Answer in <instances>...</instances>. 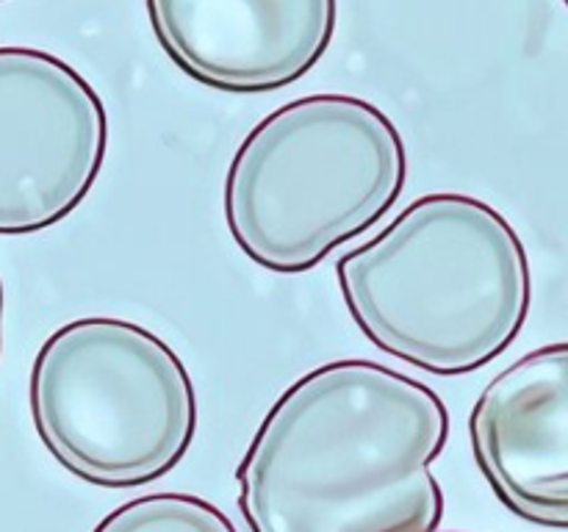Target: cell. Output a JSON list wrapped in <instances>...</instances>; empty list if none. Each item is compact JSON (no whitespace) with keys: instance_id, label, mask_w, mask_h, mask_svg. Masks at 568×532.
Wrapping results in <instances>:
<instances>
[{"instance_id":"cell-1","label":"cell","mask_w":568,"mask_h":532,"mask_svg":"<svg viewBox=\"0 0 568 532\" xmlns=\"http://www.w3.org/2000/svg\"><path fill=\"white\" fill-rule=\"evenodd\" d=\"M449 410L430 386L375 360H331L294 380L236 469L253 532H438L433 463Z\"/></svg>"},{"instance_id":"cell-2","label":"cell","mask_w":568,"mask_h":532,"mask_svg":"<svg viewBox=\"0 0 568 532\" xmlns=\"http://www.w3.org/2000/svg\"><path fill=\"white\" fill-rule=\"evenodd\" d=\"M355 325L383 352L427 375L460 377L519 338L532 305L530 258L486 200H414L372 242L336 260Z\"/></svg>"},{"instance_id":"cell-3","label":"cell","mask_w":568,"mask_h":532,"mask_svg":"<svg viewBox=\"0 0 568 532\" xmlns=\"http://www.w3.org/2000/svg\"><path fill=\"white\" fill-rule=\"evenodd\" d=\"M408 181L386 111L353 94H308L258 122L225 175V222L253 264L297 275L364 236Z\"/></svg>"},{"instance_id":"cell-4","label":"cell","mask_w":568,"mask_h":532,"mask_svg":"<svg viewBox=\"0 0 568 532\" xmlns=\"http://www.w3.org/2000/svg\"><path fill=\"white\" fill-rule=\"evenodd\" d=\"M28 405L44 449L100 488L161 480L197 432V391L181 355L114 316H83L44 338Z\"/></svg>"},{"instance_id":"cell-5","label":"cell","mask_w":568,"mask_h":532,"mask_svg":"<svg viewBox=\"0 0 568 532\" xmlns=\"http://www.w3.org/2000/svg\"><path fill=\"white\" fill-rule=\"evenodd\" d=\"M109 150V114L59 55L0 44V236H31L92 192Z\"/></svg>"},{"instance_id":"cell-6","label":"cell","mask_w":568,"mask_h":532,"mask_svg":"<svg viewBox=\"0 0 568 532\" xmlns=\"http://www.w3.org/2000/svg\"><path fill=\"white\" fill-rule=\"evenodd\" d=\"M166 59L209 89L275 92L308 75L333 42L338 0H144Z\"/></svg>"},{"instance_id":"cell-7","label":"cell","mask_w":568,"mask_h":532,"mask_svg":"<svg viewBox=\"0 0 568 532\" xmlns=\"http://www.w3.org/2000/svg\"><path fill=\"white\" fill-rule=\"evenodd\" d=\"M471 452L519 519L568 530V341L499 371L469 416Z\"/></svg>"},{"instance_id":"cell-8","label":"cell","mask_w":568,"mask_h":532,"mask_svg":"<svg viewBox=\"0 0 568 532\" xmlns=\"http://www.w3.org/2000/svg\"><path fill=\"white\" fill-rule=\"evenodd\" d=\"M92 532H236V526L209 499L150 493L111 510Z\"/></svg>"},{"instance_id":"cell-9","label":"cell","mask_w":568,"mask_h":532,"mask_svg":"<svg viewBox=\"0 0 568 532\" xmlns=\"http://www.w3.org/2000/svg\"><path fill=\"white\" fill-rule=\"evenodd\" d=\"M3 308H6V297H3V280H0V352H3Z\"/></svg>"},{"instance_id":"cell-10","label":"cell","mask_w":568,"mask_h":532,"mask_svg":"<svg viewBox=\"0 0 568 532\" xmlns=\"http://www.w3.org/2000/svg\"><path fill=\"white\" fill-rule=\"evenodd\" d=\"M564 6H566V9H568V0H564Z\"/></svg>"},{"instance_id":"cell-11","label":"cell","mask_w":568,"mask_h":532,"mask_svg":"<svg viewBox=\"0 0 568 532\" xmlns=\"http://www.w3.org/2000/svg\"><path fill=\"white\" fill-rule=\"evenodd\" d=\"M0 3H6V0H0Z\"/></svg>"}]
</instances>
